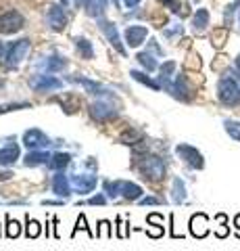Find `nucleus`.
<instances>
[{"label": "nucleus", "instance_id": "f257e3e1", "mask_svg": "<svg viewBox=\"0 0 240 251\" xmlns=\"http://www.w3.org/2000/svg\"><path fill=\"white\" fill-rule=\"evenodd\" d=\"M105 193L109 199L123 197L128 201H140L144 195L142 186L136 182H130V180H109V182H105Z\"/></svg>", "mask_w": 240, "mask_h": 251}, {"label": "nucleus", "instance_id": "f03ea898", "mask_svg": "<svg viewBox=\"0 0 240 251\" xmlns=\"http://www.w3.org/2000/svg\"><path fill=\"white\" fill-rule=\"evenodd\" d=\"M138 172L142 174L144 180H161L165 178L167 166L159 155H144L140 163H138Z\"/></svg>", "mask_w": 240, "mask_h": 251}, {"label": "nucleus", "instance_id": "7ed1b4c3", "mask_svg": "<svg viewBox=\"0 0 240 251\" xmlns=\"http://www.w3.org/2000/svg\"><path fill=\"white\" fill-rule=\"evenodd\" d=\"M218 99L226 107H238L240 105V86L234 77L223 75L218 82Z\"/></svg>", "mask_w": 240, "mask_h": 251}, {"label": "nucleus", "instance_id": "20e7f679", "mask_svg": "<svg viewBox=\"0 0 240 251\" xmlns=\"http://www.w3.org/2000/svg\"><path fill=\"white\" fill-rule=\"evenodd\" d=\"M175 155L180 157V159L188 168H192V170H203L205 168V157H203V153H200L198 149H195L192 145L180 143V145L175 147Z\"/></svg>", "mask_w": 240, "mask_h": 251}, {"label": "nucleus", "instance_id": "39448f33", "mask_svg": "<svg viewBox=\"0 0 240 251\" xmlns=\"http://www.w3.org/2000/svg\"><path fill=\"white\" fill-rule=\"evenodd\" d=\"M29 50H32V42H29L27 38H23V40H19V42H13L9 46V50H6V54H4V65L6 67H17L19 63L29 54Z\"/></svg>", "mask_w": 240, "mask_h": 251}, {"label": "nucleus", "instance_id": "423d86ee", "mask_svg": "<svg viewBox=\"0 0 240 251\" xmlns=\"http://www.w3.org/2000/svg\"><path fill=\"white\" fill-rule=\"evenodd\" d=\"M90 115H92V120H96V122H107L117 115V109L113 107L111 100L98 99L94 103H90Z\"/></svg>", "mask_w": 240, "mask_h": 251}, {"label": "nucleus", "instance_id": "0eeeda50", "mask_svg": "<svg viewBox=\"0 0 240 251\" xmlns=\"http://www.w3.org/2000/svg\"><path fill=\"white\" fill-rule=\"evenodd\" d=\"M23 23L25 19L19 11H6L0 15V34H15L23 27Z\"/></svg>", "mask_w": 240, "mask_h": 251}, {"label": "nucleus", "instance_id": "6e6552de", "mask_svg": "<svg viewBox=\"0 0 240 251\" xmlns=\"http://www.w3.org/2000/svg\"><path fill=\"white\" fill-rule=\"evenodd\" d=\"M23 145H25L29 151H38V149H46L52 143H50V138L46 136L40 128H32V130L23 132Z\"/></svg>", "mask_w": 240, "mask_h": 251}, {"label": "nucleus", "instance_id": "1a4fd4ad", "mask_svg": "<svg viewBox=\"0 0 240 251\" xmlns=\"http://www.w3.org/2000/svg\"><path fill=\"white\" fill-rule=\"evenodd\" d=\"M69 180H71L73 193H77V195H88V193L94 191L96 184H98V178L94 174H75Z\"/></svg>", "mask_w": 240, "mask_h": 251}, {"label": "nucleus", "instance_id": "9d476101", "mask_svg": "<svg viewBox=\"0 0 240 251\" xmlns=\"http://www.w3.org/2000/svg\"><path fill=\"white\" fill-rule=\"evenodd\" d=\"M29 86L36 90V92H50V90H59L63 88V82L57 80L55 75H34L29 80Z\"/></svg>", "mask_w": 240, "mask_h": 251}, {"label": "nucleus", "instance_id": "9b49d317", "mask_svg": "<svg viewBox=\"0 0 240 251\" xmlns=\"http://www.w3.org/2000/svg\"><path fill=\"white\" fill-rule=\"evenodd\" d=\"M52 193L61 199H69L73 195V186H71V180H69L63 172H57L52 176Z\"/></svg>", "mask_w": 240, "mask_h": 251}, {"label": "nucleus", "instance_id": "f8f14e48", "mask_svg": "<svg viewBox=\"0 0 240 251\" xmlns=\"http://www.w3.org/2000/svg\"><path fill=\"white\" fill-rule=\"evenodd\" d=\"M46 19H48V25L52 31H63L67 27V15L63 13V9L57 4L48 6V13H46Z\"/></svg>", "mask_w": 240, "mask_h": 251}, {"label": "nucleus", "instance_id": "ddd939ff", "mask_svg": "<svg viewBox=\"0 0 240 251\" xmlns=\"http://www.w3.org/2000/svg\"><path fill=\"white\" fill-rule=\"evenodd\" d=\"M190 234L195 239H205L207 234H209V218H207V214H195L190 218Z\"/></svg>", "mask_w": 240, "mask_h": 251}, {"label": "nucleus", "instance_id": "4468645a", "mask_svg": "<svg viewBox=\"0 0 240 251\" xmlns=\"http://www.w3.org/2000/svg\"><path fill=\"white\" fill-rule=\"evenodd\" d=\"M100 29H103V34L107 36V40L113 44V49L117 50L119 54H123V57H126V49H123V44H121V38H119L117 27H115L113 23H109V21L100 19Z\"/></svg>", "mask_w": 240, "mask_h": 251}, {"label": "nucleus", "instance_id": "2eb2a0df", "mask_svg": "<svg viewBox=\"0 0 240 251\" xmlns=\"http://www.w3.org/2000/svg\"><path fill=\"white\" fill-rule=\"evenodd\" d=\"M69 82L82 84L84 88H86V92L96 94V97H111V92L107 90L103 84H98V82H94V80H88V77H84V75H71V77H69Z\"/></svg>", "mask_w": 240, "mask_h": 251}, {"label": "nucleus", "instance_id": "dca6fc26", "mask_svg": "<svg viewBox=\"0 0 240 251\" xmlns=\"http://www.w3.org/2000/svg\"><path fill=\"white\" fill-rule=\"evenodd\" d=\"M126 42L128 46H131V49H136V46H140L144 40H146V36H149V29H146L144 25H128L126 29Z\"/></svg>", "mask_w": 240, "mask_h": 251}, {"label": "nucleus", "instance_id": "f3484780", "mask_svg": "<svg viewBox=\"0 0 240 251\" xmlns=\"http://www.w3.org/2000/svg\"><path fill=\"white\" fill-rule=\"evenodd\" d=\"M50 153L44 151V149H38V151H29L25 155V159H23V166L25 168H38V166H48L50 161Z\"/></svg>", "mask_w": 240, "mask_h": 251}, {"label": "nucleus", "instance_id": "a211bd4d", "mask_svg": "<svg viewBox=\"0 0 240 251\" xmlns=\"http://www.w3.org/2000/svg\"><path fill=\"white\" fill-rule=\"evenodd\" d=\"M146 222H149L151 226H154V228H146V234L153 239H159L165 234V228H163V216L161 214H149L146 216Z\"/></svg>", "mask_w": 240, "mask_h": 251}, {"label": "nucleus", "instance_id": "6ab92c4d", "mask_svg": "<svg viewBox=\"0 0 240 251\" xmlns=\"http://www.w3.org/2000/svg\"><path fill=\"white\" fill-rule=\"evenodd\" d=\"M19 147L17 145H6L4 149H0V166H13L19 159Z\"/></svg>", "mask_w": 240, "mask_h": 251}, {"label": "nucleus", "instance_id": "aec40b11", "mask_svg": "<svg viewBox=\"0 0 240 251\" xmlns=\"http://www.w3.org/2000/svg\"><path fill=\"white\" fill-rule=\"evenodd\" d=\"M69 163H71V155L61 151V153H55V155L50 157L48 168H50V170H55V172H63V170L69 166Z\"/></svg>", "mask_w": 240, "mask_h": 251}, {"label": "nucleus", "instance_id": "412c9836", "mask_svg": "<svg viewBox=\"0 0 240 251\" xmlns=\"http://www.w3.org/2000/svg\"><path fill=\"white\" fill-rule=\"evenodd\" d=\"M40 65L46 69V74H55V72H61V69L67 65V61L61 59V57H46Z\"/></svg>", "mask_w": 240, "mask_h": 251}, {"label": "nucleus", "instance_id": "4be33fe9", "mask_svg": "<svg viewBox=\"0 0 240 251\" xmlns=\"http://www.w3.org/2000/svg\"><path fill=\"white\" fill-rule=\"evenodd\" d=\"M172 201L177 203V205L186 201V184L180 178H174V182H172Z\"/></svg>", "mask_w": 240, "mask_h": 251}, {"label": "nucleus", "instance_id": "5701e85b", "mask_svg": "<svg viewBox=\"0 0 240 251\" xmlns=\"http://www.w3.org/2000/svg\"><path fill=\"white\" fill-rule=\"evenodd\" d=\"M207 25H209V11L198 9L196 15L192 17V27H195L196 34H200V31H205V29H207Z\"/></svg>", "mask_w": 240, "mask_h": 251}, {"label": "nucleus", "instance_id": "b1692460", "mask_svg": "<svg viewBox=\"0 0 240 251\" xmlns=\"http://www.w3.org/2000/svg\"><path fill=\"white\" fill-rule=\"evenodd\" d=\"M42 234V224L38 220L29 218V214L25 216V237L27 239H38Z\"/></svg>", "mask_w": 240, "mask_h": 251}, {"label": "nucleus", "instance_id": "393cba45", "mask_svg": "<svg viewBox=\"0 0 240 251\" xmlns=\"http://www.w3.org/2000/svg\"><path fill=\"white\" fill-rule=\"evenodd\" d=\"M140 140H144L140 130H128V132H123V134H121L119 143L121 145H128V147H134V145L140 143Z\"/></svg>", "mask_w": 240, "mask_h": 251}, {"label": "nucleus", "instance_id": "a878e982", "mask_svg": "<svg viewBox=\"0 0 240 251\" xmlns=\"http://www.w3.org/2000/svg\"><path fill=\"white\" fill-rule=\"evenodd\" d=\"M105 6H107L105 0H86V11H88L90 17L100 19V15L105 13Z\"/></svg>", "mask_w": 240, "mask_h": 251}, {"label": "nucleus", "instance_id": "bb28decb", "mask_svg": "<svg viewBox=\"0 0 240 251\" xmlns=\"http://www.w3.org/2000/svg\"><path fill=\"white\" fill-rule=\"evenodd\" d=\"M228 34H230L228 25H223V27L213 29V34H211V42H213V46H215V49H221V46L226 44V40H228Z\"/></svg>", "mask_w": 240, "mask_h": 251}, {"label": "nucleus", "instance_id": "cd10ccee", "mask_svg": "<svg viewBox=\"0 0 240 251\" xmlns=\"http://www.w3.org/2000/svg\"><path fill=\"white\" fill-rule=\"evenodd\" d=\"M4 222H6V230H4V234L9 239H17L19 234H21V224L17 222V220H13L9 214L4 216Z\"/></svg>", "mask_w": 240, "mask_h": 251}, {"label": "nucleus", "instance_id": "c85d7f7f", "mask_svg": "<svg viewBox=\"0 0 240 251\" xmlns=\"http://www.w3.org/2000/svg\"><path fill=\"white\" fill-rule=\"evenodd\" d=\"M130 75L134 77L136 82H142V84H146V86H149V88H153V90H161V82L151 80V77L146 75V74H142V72H136V69H134V72H130Z\"/></svg>", "mask_w": 240, "mask_h": 251}, {"label": "nucleus", "instance_id": "c756f323", "mask_svg": "<svg viewBox=\"0 0 240 251\" xmlns=\"http://www.w3.org/2000/svg\"><path fill=\"white\" fill-rule=\"evenodd\" d=\"M75 46H77V50H80V54L84 59H92V57H94L92 44L86 40V38H75Z\"/></svg>", "mask_w": 240, "mask_h": 251}, {"label": "nucleus", "instance_id": "7c9ffc66", "mask_svg": "<svg viewBox=\"0 0 240 251\" xmlns=\"http://www.w3.org/2000/svg\"><path fill=\"white\" fill-rule=\"evenodd\" d=\"M80 230L88 232V237H90V239H94V237H96V232H92V230H90V226H88V222H86V216H84V214L77 216V222H75V228H73V232H71V237H75V234L80 232Z\"/></svg>", "mask_w": 240, "mask_h": 251}, {"label": "nucleus", "instance_id": "2f4dec72", "mask_svg": "<svg viewBox=\"0 0 240 251\" xmlns=\"http://www.w3.org/2000/svg\"><path fill=\"white\" fill-rule=\"evenodd\" d=\"M96 237L98 239H113V226H111L109 220H100V222H98Z\"/></svg>", "mask_w": 240, "mask_h": 251}, {"label": "nucleus", "instance_id": "473e14b6", "mask_svg": "<svg viewBox=\"0 0 240 251\" xmlns=\"http://www.w3.org/2000/svg\"><path fill=\"white\" fill-rule=\"evenodd\" d=\"M215 220H218V222H219V228L215 230V237H219V239H226L228 234H230L228 216H226V214H218V216H215Z\"/></svg>", "mask_w": 240, "mask_h": 251}, {"label": "nucleus", "instance_id": "72a5a7b5", "mask_svg": "<svg viewBox=\"0 0 240 251\" xmlns=\"http://www.w3.org/2000/svg\"><path fill=\"white\" fill-rule=\"evenodd\" d=\"M223 128H226L230 138H234V140H238V143H240V122L226 120V122H223Z\"/></svg>", "mask_w": 240, "mask_h": 251}, {"label": "nucleus", "instance_id": "f704fd0d", "mask_svg": "<svg viewBox=\"0 0 240 251\" xmlns=\"http://www.w3.org/2000/svg\"><path fill=\"white\" fill-rule=\"evenodd\" d=\"M136 59H138V63H140V65L146 69V72H154V69H157V61H154L149 52H140Z\"/></svg>", "mask_w": 240, "mask_h": 251}, {"label": "nucleus", "instance_id": "c9c22d12", "mask_svg": "<svg viewBox=\"0 0 240 251\" xmlns=\"http://www.w3.org/2000/svg\"><path fill=\"white\" fill-rule=\"evenodd\" d=\"M174 72H175V63L174 61H167V63H163L161 65V80H172V75H174Z\"/></svg>", "mask_w": 240, "mask_h": 251}, {"label": "nucleus", "instance_id": "e433bc0d", "mask_svg": "<svg viewBox=\"0 0 240 251\" xmlns=\"http://www.w3.org/2000/svg\"><path fill=\"white\" fill-rule=\"evenodd\" d=\"M32 107L29 103H6V105H0V115L2 113H9V111H19V109H27Z\"/></svg>", "mask_w": 240, "mask_h": 251}, {"label": "nucleus", "instance_id": "4c0bfd02", "mask_svg": "<svg viewBox=\"0 0 240 251\" xmlns=\"http://www.w3.org/2000/svg\"><path fill=\"white\" fill-rule=\"evenodd\" d=\"M117 237L128 239L130 237V222H123L121 216H117Z\"/></svg>", "mask_w": 240, "mask_h": 251}, {"label": "nucleus", "instance_id": "58836bf2", "mask_svg": "<svg viewBox=\"0 0 240 251\" xmlns=\"http://www.w3.org/2000/svg\"><path fill=\"white\" fill-rule=\"evenodd\" d=\"M138 203H140V205H161L163 199H159V197H142Z\"/></svg>", "mask_w": 240, "mask_h": 251}, {"label": "nucleus", "instance_id": "ea45409f", "mask_svg": "<svg viewBox=\"0 0 240 251\" xmlns=\"http://www.w3.org/2000/svg\"><path fill=\"white\" fill-rule=\"evenodd\" d=\"M107 203V195H94L88 199V205H105Z\"/></svg>", "mask_w": 240, "mask_h": 251}, {"label": "nucleus", "instance_id": "a19ab883", "mask_svg": "<svg viewBox=\"0 0 240 251\" xmlns=\"http://www.w3.org/2000/svg\"><path fill=\"white\" fill-rule=\"evenodd\" d=\"M186 67H190V69H200V59L195 57V54H190V61L186 63Z\"/></svg>", "mask_w": 240, "mask_h": 251}, {"label": "nucleus", "instance_id": "79ce46f5", "mask_svg": "<svg viewBox=\"0 0 240 251\" xmlns=\"http://www.w3.org/2000/svg\"><path fill=\"white\" fill-rule=\"evenodd\" d=\"M63 6H80V4H86V0H61Z\"/></svg>", "mask_w": 240, "mask_h": 251}, {"label": "nucleus", "instance_id": "37998d69", "mask_svg": "<svg viewBox=\"0 0 240 251\" xmlns=\"http://www.w3.org/2000/svg\"><path fill=\"white\" fill-rule=\"evenodd\" d=\"M175 34H182V25H175L174 29H165V36L167 38H174Z\"/></svg>", "mask_w": 240, "mask_h": 251}, {"label": "nucleus", "instance_id": "c03bdc74", "mask_svg": "<svg viewBox=\"0 0 240 251\" xmlns=\"http://www.w3.org/2000/svg\"><path fill=\"white\" fill-rule=\"evenodd\" d=\"M65 199H57V201H52V199H44L42 201V205H63Z\"/></svg>", "mask_w": 240, "mask_h": 251}, {"label": "nucleus", "instance_id": "a18cd8bd", "mask_svg": "<svg viewBox=\"0 0 240 251\" xmlns=\"http://www.w3.org/2000/svg\"><path fill=\"white\" fill-rule=\"evenodd\" d=\"M234 228H236V237L240 239V214L234 216Z\"/></svg>", "mask_w": 240, "mask_h": 251}, {"label": "nucleus", "instance_id": "49530a36", "mask_svg": "<svg viewBox=\"0 0 240 251\" xmlns=\"http://www.w3.org/2000/svg\"><path fill=\"white\" fill-rule=\"evenodd\" d=\"M13 178V172H0V182L2 180H11Z\"/></svg>", "mask_w": 240, "mask_h": 251}, {"label": "nucleus", "instance_id": "de8ad7c7", "mask_svg": "<svg viewBox=\"0 0 240 251\" xmlns=\"http://www.w3.org/2000/svg\"><path fill=\"white\" fill-rule=\"evenodd\" d=\"M138 2H140V0H123V4H126L128 9H134V6H136Z\"/></svg>", "mask_w": 240, "mask_h": 251}, {"label": "nucleus", "instance_id": "09e8293b", "mask_svg": "<svg viewBox=\"0 0 240 251\" xmlns=\"http://www.w3.org/2000/svg\"><path fill=\"white\" fill-rule=\"evenodd\" d=\"M236 72H238V75H240V54L236 57Z\"/></svg>", "mask_w": 240, "mask_h": 251}, {"label": "nucleus", "instance_id": "8fccbe9b", "mask_svg": "<svg viewBox=\"0 0 240 251\" xmlns=\"http://www.w3.org/2000/svg\"><path fill=\"white\" fill-rule=\"evenodd\" d=\"M2 49H4V46H2V42H0V54H2Z\"/></svg>", "mask_w": 240, "mask_h": 251}, {"label": "nucleus", "instance_id": "3c124183", "mask_svg": "<svg viewBox=\"0 0 240 251\" xmlns=\"http://www.w3.org/2000/svg\"><path fill=\"white\" fill-rule=\"evenodd\" d=\"M113 4H119V0H113Z\"/></svg>", "mask_w": 240, "mask_h": 251}]
</instances>
